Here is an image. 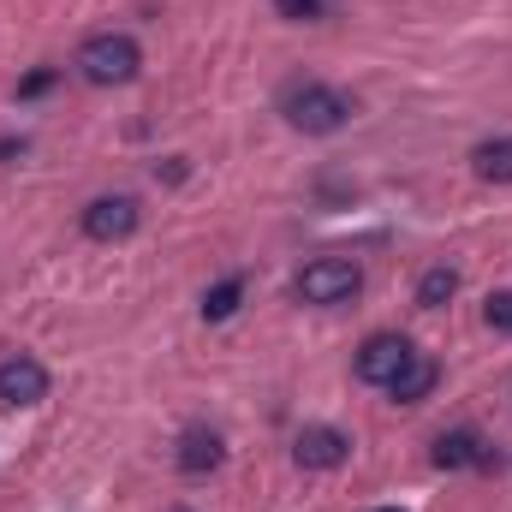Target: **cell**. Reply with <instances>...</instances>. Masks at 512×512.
Here are the masks:
<instances>
[{
  "label": "cell",
  "mask_w": 512,
  "mask_h": 512,
  "mask_svg": "<svg viewBox=\"0 0 512 512\" xmlns=\"http://www.w3.org/2000/svg\"><path fill=\"white\" fill-rule=\"evenodd\" d=\"M280 114H286V126L304 131V137H334L352 120V96L322 84V78H292L280 90Z\"/></svg>",
  "instance_id": "obj_1"
},
{
  "label": "cell",
  "mask_w": 512,
  "mask_h": 512,
  "mask_svg": "<svg viewBox=\"0 0 512 512\" xmlns=\"http://www.w3.org/2000/svg\"><path fill=\"white\" fill-rule=\"evenodd\" d=\"M72 66H78L84 84L120 90V84H131L143 72V48H137V36H126V30H96V36L78 42V60Z\"/></svg>",
  "instance_id": "obj_2"
},
{
  "label": "cell",
  "mask_w": 512,
  "mask_h": 512,
  "mask_svg": "<svg viewBox=\"0 0 512 512\" xmlns=\"http://www.w3.org/2000/svg\"><path fill=\"white\" fill-rule=\"evenodd\" d=\"M358 292H364V268L352 256H316V262L298 268V298L304 304L334 310V304H352Z\"/></svg>",
  "instance_id": "obj_3"
},
{
  "label": "cell",
  "mask_w": 512,
  "mask_h": 512,
  "mask_svg": "<svg viewBox=\"0 0 512 512\" xmlns=\"http://www.w3.org/2000/svg\"><path fill=\"white\" fill-rule=\"evenodd\" d=\"M137 221H143V203H137L131 191H114V197L84 203V233H90L96 245H120V239H131Z\"/></svg>",
  "instance_id": "obj_4"
},
{
  "label": "cell",
  "mask_w": 512,
  "mask_h": 512,
  "mask_svg": "<svg viewBox=\"0 0 512 512\" xmlns=\"http://www.w3.org/2000/svg\"><path fill=\"white\" fill-rule=\"evenodd\" d=\"M417 358V346L405 340V334H370L364 346H358V358H352V370H358V382L370 387H387L405 364Z\"/></svg>",
  "instance_id": "obj_5"
},
{
  "label": "cell",
  "mask_w": 512,
  "mask_h": 512,
  "mask_svg": "<svg viewBox=\"0 0 512 512\" xmlns=\"http://www.w3.org/2000/svg\"><path fill=\"white\" fill-rule=\"evenodd\" d=\"M346 459H352V435L334 429V423H310V429H298V441H292V465H298V471H340Z\"/></svg>",
  "instance_id": "obj_6"
},
{
  "label": "cell",
  "mask_w": 512,
  "mask_h": 512,
  "mask_svg": "<svg viewBox=\"0 0 512 512\" xmlns=\"http://www.w3.org/2000/svg\"><path fill=\"white\" fill-rule=\"evenodd\" d=\"M48 370L30 358V352H12V358H0V405H12V411H24V405H42L48 399Z\"/></svg>",
  "instance_id": "obj_7"
},
{
  "label": "cell",
  "mask_w": 512,
  "mask_h": 512,
  "mask_svg": "<svg viewBox=\"0 0 512 512\" xmlns=\"http://www.w3.org/2000/svg\"><path fill=\"white\" fill-rule=\"evenodd\" d=\"M221 459H227V441H221V429H209V423H191V429H179L173 465H179L185 477H209V471H221Z\"/></svg>",
  "instance_id": "obj_8"
},
{
  "label": "cell",
  "mask_w": 512,
  "mask_h": 512,
  "mask_svg": "<svg viewBox=\"0 0 512 512\" xmlns=\"http://www.w3.org/2000/svg\"><path fill=\"white\" fill-rule=\"evenodd\" d=\"M435 465H441V471H471V465L489 471V465H495V447H489L477 429H447V435L435 441Z\"/></svg>",
  "instance_id": "obj_9"
},
{
  "label": "cell",
  "mask_w": 512,
  "mask_h": 512,
  "mask_svg": "<svg viewBox=\"0 0 512 512\" xmlns=\"http://www.w3.org/2000/svg\"><path fill=\"white\" fill-rule=\"evenodd\" d=\"M435 382H441V364L417 352V358H411V364L387 382V399H393V405H423V399L435 393Z\"/></svg>",
  "instance_id": "obj_10"
},
{
  "label": "cell",
  "mask_w": 512,
  "mask_h": 512,
  "mask_svg": "<svg viewBox=\"0 0 512 512\" xmlns=\"http://www.w3.org/2000/svg\"><path fill=\"white\" fill-rule=\"evenodd\" d=\"M471 173L483 185H512V137H489L471 149Z\"/></svg>",
  "instance_id": "obj_11"
},
{
  "label": "cell",
  "mask_w": 512,
  "mask_h": 512,
  "mask_svg": "<svg viewBox=\"0 0 512 512\" xmlns=\"http://www.w3.org/2000/svg\"><path fill=\"white\" fill-rule=\"evenodd\" d=\"M453 292H459V268L435 262V268H423V274H417V310H447V304H453Z\"/></svg>",
  "instance_id": "obj_12"
},
{
  "label": "cell",
  "mask_w": 512,
  "mask_h": 512,
  "mask_svg": "<svg viewBox=\"0 0 512 512\" xmlns=\"http://www.w3.org/2000/svg\"><path fill=\"white\" fill-rule=\"evenodd\" d=\"M239 298H245V280H239V274L215 280V286L203 292V322H227V316L239 310Z\"/></svg>",
  "instance_id": "obj_13"
},
{
  "label": "cell",
  "mask_w": 512,
  "mask_h": 512,
  "mask_svg": "<svg viewBox=\"0 0 512 512\" xmlns=\"http://www.w3.org/2000/svg\"><path fill=\"white\" fill-rule=\"evenodd\" d=\"M274 12L286 24H322L328 18V0H274Z\"/></svg>",
  "instance_id": "obj_14"
},
{
  "label": "cell",
  "mask_w": 512,
  "mask_h": 512,
  "mask_svg": "<svg viewBox=\"0 0 512 512\" xmlns=\"http://www.w3.org/2000/svg\"><path fill=\"white\" fill-rule=\"evenodd\" d=\"M483 322H489L495 334H512V286L489 292V304H483Z\"/></svg>",
  "instance_id": "obj_15"
},
{
  "label": "cell",
  "mask_w": 512,
  "mask_h": 512,
  "mask_svg": "<svg viewBox=\"0 0 512 512\" xmlns=\"http://www.w3.org/2000/svg\"><path fill=\"white\" fill-rule=\"evenodd\" d=\"M54 78H60L54 66H36V72H30V78L18 84V102H30V96H42V90H54Z\"/></svg>",
  "instance_id": "obj_16"
},
{
  "label": "cell",
  "mask_w": 512,
  "mask_h": 512,
  "mask_svg": "<svg viewBox=\"0 0 512 512\" xmlns=\"http://www.w3.org/2000/svg\"><path fill=\"white\" fill-rule=\"evenodd\" d=\"M376 512H405V507H376Z\"/></svg>",
  "instance_id": "obj_17"
},
{
  "label": "cell",
  "mask_w": 512,
  "mask_h": 512,
  "mask_svg": "<svg viewBox=\"0 0 512 512\" xmlns=\"http://www.w3.org/2000/svg\"><path fill=\"white\" fill-rule=\"evenodd\" d=\"M173 512H191V507H173Z\"/></svg>",
  "instance_id": "obj_18"
}]
</instances>
